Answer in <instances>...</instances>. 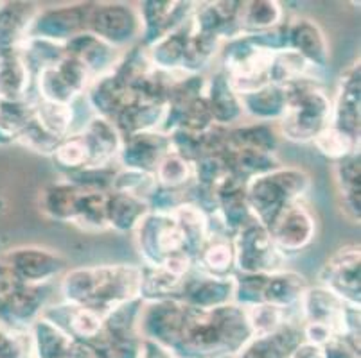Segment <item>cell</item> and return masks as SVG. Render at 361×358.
<instances>
[{"label": "cell", "instance_id": "1", "mask_svg": "<svg viewBox=\"0 0 361 358\" xmlns=\"http://www.w3.org/2000/svg\"><path fill=\"white\" fill-rule=\"evenodd\" d=\"M142 267L133 264H103L68 267L56 283L61 301L96 312L101 317L121 305L139 300Z\"/></svg>", "mask_w": 361, "mask_h": 358}, {"label": "cell", "instance_id": "2", "mask_svg": "<svg viewBox=\"0 0 361 358\" xmlns=\"http://www.w3.org/2000/svg\"><path fill=\"white\" fill-rule=\"evenodd\" d=\"M250 337L245 308L235 303L211 310L187 307L182 331L169 354L173 358L235 357Z\"/></svg>", "mask_w": 361, "mask_h": 358}, {"label": "cell", "instance_id": "3", "mask_svg": "<svg viewBox=\"0 0 361 358\" xmlns=\"http://www.w3.org/2000/svg\"><path fill=\"white\" fill-rule=\"evenodd\" d=\"M304 340L322 347L336 335L360 343V308L343 303L320 285H310L298 303Z\"/></svg>", "mask_w": 361, "mask_h": 358}, {"label": "cell", "instance_id": "4", "mask_svg": "<svg viewBox=\"0 0 361 358\" xmlns=\"http://www.w3.org/2000/svg\"><path fill=\"white\" fill-rule=\"evenodd\" d=\"M286 110L277 126L281 138L293 143H313L314 138L331 124V95L317 77H306L284 87Z\"/></svg>", "mask_w": 361, "mask_h": 358}, {"label": "cell", "instance_id": "5", "mask_svg": "<svg viewBox=\"0 0 361 358\" xmlns=\"http://www.w3.org/2000/svg\"><path fill=\"white\" fill-rule=\"evenodd\" d=\"M311 188L313 179L307 170L281 165L245 183L246 205L255 221L266 228L284 206L304 201Z\"/></svg>", "mask_w": 361, "mask_h": 358}, {"label": "cell", "instance_id": "6", "mask_svg": "<svg viewBox=\"0 0 361 358\" xmlns=\"http://www.w3.org/2000/svg\"><path fill=\"white\" fill-rule=\"evenodd\" d=\"M133 235L137 251L142 258V267H160L164 260L176 252H191L173 213L149 212L137 226Z\"/></svg>", "mask_w": 361, "mask_h": 358}, {"label": "cell", "instance_id": "7", "mask_svg": "<svg viewBox=\"0 0 361 358\" xmlns=\"http://www.w3.org/2000/svg\"><path fill=\"white\" fill-rule=\"evenodd\" d=\"M238 274H271L286 267V258L271 241L261 222L252 219L232 236Z\"/></svg>", "mask_w": 361, "mask_h": 358}, {"label": "cell", "instance_id": "8", "mask_svg": "<svg viewBox=\"0 0 361 358\" xmlns=\"http://www.w3.org/2000/svg\"><path fill=\"white\" fill-rule=\"evenodd\" d=\"M0 260L20 285H51L71 265L60 251L44 245H16L0 252Z\"/></svg>", "mask_w": 361, "mask_h": 358}, {"label": "cell", "instance_id": "9", "mask_svg": "<svg viewBox=\"0 0 361 358\" xmlns=\"http://www.w3.org/2000/svg\"><path fill=\"white\" fill-rule=\"evenodd\" d=\"M87 31L119 51L133 47L139 44L142 34L137 4L94 2Z\"/></svg>", "mask_w": 361, "mask_h": 358}, {"label": "cell", "instance_id": "10", "mask_svg": "<svg viewBox=\"0 0 361 358\" xmlns=\"http://www.w3.org/2000/svg\"><path fill=\"white\" fill-rule=\"evenodd\" d=\"M266 229L270 233L275 248L286 260H290L291 256L306 251L313 244L318 233V221L304 199L284 206Z\"/></svg>", "mask_w": 361, "mask_h": 358}, {"label": "cell", "instance_id": "11", "mask_svg": "<svg viewBox=\"0 0 361 358\" xmlns=\"http://www.w3.org/2000/svg\"><path fill=\"white\" fill-rule=\"evenodd\" d=\"M336 294L343 303L361 308V251L360 244L338 248L318 271V283Z\"/></svg>", "mask_w": 361, "mask_h": 358}, {"label": "cell", "instance_id": "12", "mask_svg": "<svg viewBox=\"0 0 361 358\" xmlns=\"http://www.w3.org/2000/svg\"><path fill=\"white\" fill-rule=\"evenodd\" d=\"M94 2H74V4L42 8L32 20L27 38H42L54 44H68L72 38L87 32L88 18Z\"/></svg>", "mask_w": 361, "mask_h": 358}, {"label": "cell", "instance_id": "13", "mask_svg": "<svg viewBox=\"0 0 361 358\" xmlns=\"http://www.w3.org/2000/svg\"><path fill=\"white\" fill-rule=\"evenodd\" d=\"M185 308L180 300L144 303L139 319V337L169 353L182 331Z\"/></svg>", "mask_w": 361, "mask_h": 358}, {"label": "cell", "instance_id": "14", "mask_svg": "<svg viewBox=\"0 0 361 358\" xmlns=\"http://www.w3.org/2000/svg\"><path fill=\"white\" fill-rule=\"evenodd\" d=\"M56 283L18 285L11 294L0 300V326L29 330L51 305Z\"/></svg>", "mask_w": 361, "mask_h": 358}, {"label": "cell", "instance_id": "15", "mask_svg": "<svg viewBox=\"0 0 361 358\" xmlns=\"http://www.w3.org/2000/svg\"><path fill=\"white\" fill-rule=\"evenodd\" d=\"M142 24L140 44L149 47L169 32L183 27L192 18L196 2L180 0H146L137 4Z\"/></svg>", "mask_w": 361, "mask_h": 358}, {"label": "cell", "instance_id": "16", "mask_svg": "<svg viewBox=\"0 0 361 358\" xmlns=\"http://www.w3.org/2000/svg\"><path fill=\"white\" fill-rule=\"evenodd\" d=\"M329 126L360 140L361 131V65L360 58L341 72L336 83Z\"/></svg>", "mask_w": 361, "mask_h": 358}, {"label": "cell", "instance_id": "17", "mask_svg": "<svg viewBox=\"0 0 361 358\" xmlns=\"http://www.w3.org/2000/svg\"><path fill=\"white\" fill-rule=\"evenodd\" d=\"M169 153V134L162 133V131L130 134V136L123 138V146H121L119 156H117V165L121 169L155 174L159 163Z\"/></svg>", "mask_w": 361, "mask_h": 358}, {"label": "cell", "instance_id": "18", "mask_svg": "<svg viewBox=\"0 0 361 358\" xmlns=\"http://www.w3.org/2000/svg\"><path fill=\"white\" fill-rule=\"evenodd\" d=\"M288 49L300 56L313 70L327 68L331 61L329 39L320 25L310 16H295L286 20Z\"/></svg>", "mask_w": 361, "mask_h": 358}, {"label": "cell", "instance_id": "19", "mask_svg": "<svg viewBox=\"0 0 361 358\" xmlns=\"http://www.w3.org/2000/svg\"><path fill=\"white\" fill-rule=\"evenodd\" d=\"M235 280L231 278H216V276L203 274L200 271H192L183 281L180 301L185 307L211 310V308L226 307L234 303Z\"/></svg>", "mask_w": 361, "mask_h": 358}, {"label": "cell", "instance_id": "20", "mask_svg": "<svg viewBox=\"0 0 361 358\" xmlns=\"http://www.w3.org/2000/svg\"><path fill=\"white\" fill-rule=\"evenodd\" d=\"M302 343L300 319L293 317L270 333L252 335L234 358H291Z\"/></svg>", "mask_w": 361, "mask_h": 358}, {"label": "cell", "instance_id": "21", "mask_svg": "<svg viewBox=\"0 0 361 358\" xmlns=\"http://www.w3.org/2000/svg\"><path fill=\"white\" fill-rule=\"evenodd\" d=\"M205 101L212 115V120L218 126L234 127L243 122L245 113H243L241 98L219 67L212 68L207 74Z\"/></svg>", "mask_w": 361, "mask_h": 358}, {"label": "cell", "instance_id": "22", "mask_svg": "<svg viewBox=\"0 0 361 358\" xmlns=\"http://www.w3.org/2000/svg\"><path fill=\"white\" fill-rule=\"evenodd\" d=\"M65 52H67V56L78 59L87 68L92 81H94V79H99L116 70L124 51L111 47L106 41L87 31L72 38L68 44H65Z\"/></svg>", "mask_w": 361, "mask_h": 358}, {"label": "cell", "instance_id": "23", "mask_svg": "<svg viewBox=\"0 0 361 358\" xmlns=\"http://www.w3.org/2000/svg\"><path fill=\"white\" fill-rule=\"evenodd\" d=\"M333 179L341 215L354 226L361 221V156L360 151L333 163Z\"/></svg>", "mask_w": 361, "mask_h": 358}, {"label": "cell", "instance_id": "24", "mask_svg": "<svg viewBox=\"0 0 361 358\" xmlns=\"http://www.w3.org/2000/svg\"><path fill=\"white\" fill-rule=\"evenodd\" d=\"M83 98L92 113L111 122L121 110L135 101L137 95L116 74H108L94 79L83 94Z\"/></svg>", "mask_w": 361, "mask_h": 358}, {"label": "cell", "instance_id": "25", "mask_svg": "<svg viewBox=\"0 0 361 358\" xmlns=\"http://www.w3.org/2000/svg\"><path fill=\"white\" fill-rule=\"evenodd\" d=\"M44 317L63 330L72 339L96 343L103 333L104 319L99 314L83 307L67 305L63 301L58 305H49L47 310L44 312Z\"/></svg>", "mask_w": 361, "mask_h": 358}, {"label": "cell", "instance_id": "26", "mask_svg": "<svg viewBox=\"0 0 361 358\" xmlns=\"http://www.w3.org/2000/svg\"><path fill=\"white\" fill-rule=\"evenodd\" d=\"M40 9L36 2H0V54H11L20 49Z\"/></svg>", "mask_w": 361, "mask_h": 358}, {"label": "cell", "instance_id": "27", "mask_svg": "<svg viewBox=\"0 0 361 358\" xmlns=\"http://www.w3.org/2000/svg\"><path fill=\"white\" fill-rule=\"evenodd\" d=\"M307 287H310V281L306 276L293 269L284 267L277 272L266 274L261 301L281 310L295 312L298 310V303Z\"/></svg>", "mask_w": 361, "mask_h": 358}, {"label": "cell", "instance_id": "28", "mask_svg": "<svg viewBox=\"0 0 361 358\" xmlns=\"http://www.w3.org/2000/svg\"><path fill=\"white\" fill-rule=\"evenodd\" d=\"M81 134L90 151V165L88 167L117 165L123 136L116 124L94 115L87 122V126L81 129Z\"/></svg>", "mask_w": 361, "mask_h": 358}, {"label": "cell", "instance_id": "29", "mask_svg": "<svg viewBox=\"0 0 361 358\" xmlns=\"http://www.w3.org/2000/svg\"><path fill=\"white\" fill-rule=\"evenodd\" d=\"M83 190L75 186L74 183L61 177L56 181L49 183L38 193V208L40 213L51 221L72 224L78 210V203Z\"/></svg>", "mask_w": 361, "mask_h": 358}, {"label": "cell", "instance_id": "30", "mask_svg": "<svg viewBox=\"0 0 361 358\" xmlns=\"http://www.w3.org/2000/svg\"><path fill=\"white\" fill-rule=\"evenodd\" d=\"M166 113V103H153V101L135 98L124 110H121V113L111 122L116 124L121 136L124 138L130 136V134L146 133V131H162Z\"/></svg>", "mask_w": 361, "mask_h": 358}, {"label": "cell", "instance_id": "31", "mask_svg": "<svg viewBox=\"0 0 361 358\" xmlns=\"http://www.w3.org/2000/svg\"><path fill=\"white\" fill-rule=\"evenodd\" d=\"M243 113L252 122L277 124L286 110V90L277 84H266L254 91L239 95Z\"/></svg>", "mask_w": 361, "mask_h": 358}, {"label": "cell", "instance_id": "32", "mask_svg": "<svg viewBox=\"0 0 361 358\" xmlns=\"http://www.w3.org/2000/svg\"><path fill=\"white\" fill-rule=\"evenodd\" d=\"M195 269L216 278H231L235 274L232 236L209 235L195 255Z\"/></svg>", "mask_w": 361, "mask_h": 358}, {"label": "cell", "instance_id": "33", "mask_svg": "<svg viewBox=\"0 0 361 358\" xmlns=\"http://www.w3.org/2000/svg\"><path fill=\"white\" fill-rule=\"evenodd\" d=\"M281 134L275 124L246 122L228 129L225 151H257V153L277 154Z\"/></svg>", "mask_w": 361, "mask_h": 358}, {"label": "cell", "instance_id": "34", "mask_svg": "<svg viewBox=\"0 0 361 358\" xmlns=\"http://www.w3.org/2000/svg\"><path fill=\"white\" fill-rule=\"evenodd\" d=\"M147 213H149V206L144 199L130 196V193H108L106 224L111 231L121 233V235L133 233Z\"/></svg>", "mask_w": 361, "mask_h": 358}, {"label": "cell", "instance_id": "35", "mask_svg": "<svg viewBox=\"0 0 361 358\" xmlns=\"http://www.w3.org/2000/svg\"><path fill=\"white\" fill-rule=\"evenodd\" d=\"M189 36H191V20L183 27L169 32L164 38H160L159 41L149 45L147 54H149L153 68L160 72H169V74L182 72Z\"/></svg>", "mask_w": 361, "mask_h": 358}, {"label": "cell", "instance_id": "36", "mask_svg": "<svg viewBox=\"0 0 361 358\" xmlns=\"http://www.w3.org/2000/svg\"><path fill=\"white\" fill-rule=\"evenodd\" d=\"M32 74L18 51L0 54V98L24 101L32 95Z\"/></svg>", "mask_w": 361, "mask_h": 358}, {"label": "cell", "instance_id": "37", "mask_svg": "<svg viewBox=\"0 0 361 358\" xmlns=\"http://www.w3.org/2000/svg\"><path fill=\"white\" fill-rule=\"evenodd\" d=\"M284 22V8L277 0H250L243 2L239 25L243 36L268 31Z\"/></svg>", "mask_w": 361, "mask_h": 358}, {"label": "cell", "instance_id": "38", "mask_svg": "<svg viewBox=\"0 0 361 358\" xmlns=\"http://www.w3.org/2000/svg\"><path fill=\"white\" fill-rule=\"evenodd\" d=\"M32 95L38 101H45V103L54 104H74L75 101L83 95L75 90L68 79L61 74V70L56 67L45 68V70L38 72L32 79Z\"/></svg>", "mask_w": 361, "mask_h": 358}, {"label": "cell", "instance_id": "39", "mask_svg": "<svg viewBox=\"0 0 361 358\" xmlns=\"http://www.w3.org/2000/svg\"><path fill=\"white\" fill-rule=\"evenodd\" d=\"M144 301L133 300L130 303L121 305L119 308L104 317L103 333L99 339L104 343H119V340L139 337V319Z\"/></svg>", "mask_w": 361, "mask_h": 358}, {"label": "cell", "instance_id": "40", "mask_svg": "<svg viewBox=\"0 0 361 358\" xmlns=\"http://www.w3.org/2000/svg\"><path fill=\"white\" fill-rule=\"evenodd\" d=\"M223 156L228 165V172L243 183L282 165L277 154L257 153V151H225Z\"/></svg>", "mask_w": 361, "mask_h": 358}, {"label": "cell", "instance_id": "41", "mask_svg": "<svg viewBox=\"0 0 361 358\" xmlns=\"http://www.w3.org/2000/svg\"><path fill=\"white\" fill-rule=\"evenodd\" d=\"M36 358H67L72 337L42 315L29 328Z\"/></svg>", "mask_w": 361, "mask_h": 358}, {"label": "cell", "instance_id": "42", "mask_svg": "<svg viewBox=\"0 0 361 358\" xmlns=\"http://www.w3.org/2000/svg\"><path fill=\"white\" fill-rule=\"evenodd\" d=\"M185 278L171 274L162 267H142V283H140L139 298L144 303L180 300Z\"/></svg>", "mask_w": 361, "mask_h": 358}, {"label": "cell", "instance_id": "43", "mask_svg": "<svg viewBox=\"0 0 361 358\" xmlns=\"http://www.w3.org/2000/svg\"><path fill=\"white\" fill-rule=\"evenodd\" d=\"M35 95L24 101H2L0 103V147L13 146L20 131L35 117Z\"/></svg>", "mask_w": 361, "mask_h": 358}, {"label": "cell", "instance_id": "44", "mask_svg": "<svg viewBox=\"0 0 361 358\" xmlns=\"http://www.w3.org/2000/svg\"><path fill=\"white\" fill-rule=\"evenodd\" d=\"M36 98V97H35ZM35 120L49 134L63 140L68 134L75 133V108L74 104H54L45 101H35Z\"/></svg>", "mask_w": 361, "mask_h": 358}, {"label": "cell", "instance_id": "45", "mask_svg": "<svg viewBox=\"0 0 361 358\" xmlns=\"http://www.w3.org/2000/svg\"><path fill=\"white\" fill-rule=\"evenodd\" d=\"M110 193V192H108ZM108 193L104 192H87L83 190L75 210L72 224L87 233L108 231L106 224V201Z\"/></svg>", "mask_w": 361, "mask_h": 358}, {"label": "cell", "instance_id": "46", "mask_svg": "<svg viewBox=\"0 0 361 358\" xmlns=\"http://www.w3.org/2000/svg\"><path fill=\"white\" fill-rule=\"evenodd\" d=\"M18 54L35 77L38 72L56 67L67 56V52H65V45L61 44L42 38H27L18 49Z\"/></svg>", "mask_w": 361, "mask_h": 358}, {"label": "cell", "instance_id": "47", "mask_svg": "<svg viewBox=\"0 0 361 358\" xmlns=\"http://www.w3.org/2000/svg\"><path fill=\"white\" fill-rule=\"evenodd\" d=\"M171 213H173L175 221L178 222L180 229L185 236L189 251L196 255L203 242L207 241V236H209V215L189 201L182 203L178 208L173 210Z\"/></svg>", "mask_w": 361, "mask_h": 358}, {"label": "cell", "instance_id": "48", "mask_svg": "<svg viewBox=\"0 0 361 358\" xmlns=\"http://www.w3.org/2000/svg\"><path fill=\"white\" fill-rule=\"evenodd\" d=\"M155 179L160 188L185 192L195 183V167L192 162L171 151L157 167Z\"/></svg>", "mask_w": 361, "mask_h": 358}, {"label": "cell", "instance_id": "49", "mask_svg": "<svg viewBox=\"0 0 361 358\" xmlns=\"http://www.w3.org/2000/svg\"><path fill=\"white\" fill-rule=\"evenodd\" d=\"M306 77H317V70H313L300 56L295 54L290 49L274 54L270 72H268V79L271 84L288 87V84Z\"/></svg>", "mask_w": 361, "mask_h": 358}, {"label": "cell", "instance_id": "50", "mask_svg": "<svg viewBox=\"0 0 361 358\" xmlns=\"http://www.w3.org/2000/svg\"><path fill=\"white\" fill-rule=\"evenodd\" d=\"M51 158L54 160L56 167L61 170L63 176L78 172V170L90 165V151H88V146L85 142L81 131L65 136L58 143V147H56Z\"/></svg>", "mask_w": 361, "mask_h": 358}, {"label": "cell", "instance_id": "51", "mask_svg": "<svg viewBox=\"0 0 361 358\" xmlns=\"http://www.w3.org/2000/svg\"><path fill=\"white\" fill-rule=\"evenodd\" d=\"M313 146L326 160H329L331 163H336L356 153V151H360V140L349 136V134L336 129V127L327 126L314 138Z\"/></svg>", "mask_w": 361, "mask_h": 358}, {"label": "cell", "instance_id": "52", "mask_svg": "<svg viewBox=\"0 0 361 358\" xmlns=\"http://www.w3.org/2000/svg\"><path fill=\"white\" fill-rule=\"evenodd\" d=\"M245 314L246 321H248V326H250L252 330V335L270 333V331L277 330L281 324L286 323L288 319L298 317V310L286 312L266 303H259L254 305V307L245 308ZM298 319H300V317H298Z\"/></svg>", "mask_w": 361, "mask_h": 358}, {"label": "cell", "instance_id": "53", "mask_svg": "<svg viewBox=\"0 0 361 358\" xmlns=\"http://www.w3.org/2000/svg\"><path fill=\"white\" fill-rule=\"evenodd\" d=\"M159 188L155 179V174L139 172V170L130 169H117L116 177H114V185H111V192L130 193L144 201H149V197L155 193Z\"/></svg>", "mask_w": 361, "mask_h": 358}, {"label": "cell", "instance_id": "54", "mask_svg": "<svg viewBox=\"0 0 361 358\" xmlns=\"http://www.w3.org/2000/svg\"><path fill=\"white\" fill-rule=\"evenodd\" d=\"M119 165H104V167H85V169L63 176L65 179L80 186L87 192H111L114 177H116Z\"/></svg>", "mask_w": 361, "mask_h": 358}, {"label": "cell", "instance_id": "55", "mask_svg": "<svg viewBox=\"0 0 361 358\" xmlns=\"http://www.w3.org/2000/svg\"><path fill=\"white\" fill-rule=\"evenodd\" d=\"M195 185L214 188L228 176V165L225 156L221 154H205L200 156L195 163Z\"/></svg>", "mask_w": 361, "mask_h": 358}, {"label": "cell", "instance_id": "56", "mask_svg": "<svg viewBox=\"0 0 361 358\" xmlns=\"http://www.w3.org/2000/svg\"><path fill=\"white\" fill-rule=\"evenodd\" d=\"M0 358H36L29 330L0 326Z\"/></svg>", "mask_w": 361, "mask_h": 358}, {"label": "cell", "instance_id": "57", "mask_svg": "<svg viewBox=\"0 0 361 358\" xmlns=\"http://www.w3.org/2000/svg\"><path fill=\"white\" fill-rule=\"evenodd\" d=\"M60 142L61 140L49 134L40 124L36 122L35 117H32L31 122L20 131V134L16 138L18 146L25 147V149L32 151L36 154H42V156H52V153H54V149Z\"/></svg>", "mask_w": 361, "mask_h": 358}, {"label": "cell", "instance_id": "58", "mask_svg": "<svg viewBox=\"0 0 361 358\" xmlns=\"http://www.w3.org/2000/svg\"><path fill=\"white\" fill-rule=\"evenodd\" d=\"M320 350L324 358H360V343L343 335L329 339Z\"/></svg>", "mask_w": 361, "mask_h": 358}, {"label": "cell", "instance_id": "59", "mask_svg": "<svg viewBox=\"0 0 361 358\" xmlns=\"http://www.w3.org/2000/svg\"><path fill=\"white\" fill-rule=\"evenodd\" d=\"M291 358H324V354H322L320 347L304 340V343L295 350L293 357Z\"/></svg>", "mask_w": 361, "mask_h": 358}, {"label": "cell", "instance_id": "60", "mask_svg": "<svg viewBox=\"0 0 361 358\" xmlns=\"http://www.w3.org/2000/svg\"><path fill=\"white\" fill-rule=\"evenodd\" d=\"M144 358H173L169 353H166L164 350H160L159 346H155V344H149L147 343V347H146V357Z\"/></svg>", "mask_w": 361, "mask_h": 358}, {"label": "cell", "instance_id": "61", "mask_svg": "<svg viewBox=\"0 0 361 358\" xmlns=\"http://www.w3.org/2000/svg\"><path fill=\"white\" fill-rule=\"evenodd\" d=\"M0 103H2V98H0Z\"/></svg>", "mask_w": 361, "mask_h": 358}, {"label": "cell", "instance_id": "62", "mask_svg": "<svg viewBox=\"0 0 361 358\" xmlns=\"http://www.w3.org/2000/svg\"><path fill=\"white\" fill-rule=\"evenodd\" d=\"M99 358H101V357H99Z\"/></svg>", "mask_w": 361, "mask_h": 358}]
</instances>
